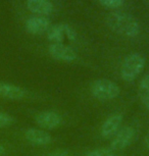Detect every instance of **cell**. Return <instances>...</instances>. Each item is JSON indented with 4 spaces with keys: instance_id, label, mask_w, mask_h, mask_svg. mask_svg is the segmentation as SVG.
Returning a JSON list of instances; mask_svg holds the SVG:
<instances>
[{
    "instance_id": "1",
    "label": "cell",
    "mask_w": 149,
    "mask_h": 156,
    "mask_svg": "<svg viewBox=\"0 0 149 156\" xmlns=\"http://www.w3.org/2000/svg\"><path fill=\"white\" fill-rule=\"evenodd\" d=\"M106 25L121 36L134 38L140 34V25L133 16L122 12H112L106 16Z\"/></svg>"
},
{
    "instance_id": "2",
    "label": "cell",
    "mask_w": 149,
    "mask_h": 156,
    "mask_svg": "<svg viewBox=\"0 0 149 156\" xmlns=\"http://www.w3.org/2000/svg\"><path fill=\"white\" fill-rule=\"evenodd\" d=\"M145 58L140 53H131L122 60L121 76L126 82H132L139 76L145 67Z\"/></svg>"
},
{
    "instance_id": "3",
    "label": "cell",
    "mask_w": 149,
    "mask_h": 156,
    "mask_svg": "<svg viewBox=\"0 0 149 156\" xmlns=\"http://www.w3.org/2000/svg\"><path fill=\"white\" fill-rule=\"evenodd\" d=\"M91 94L99 101H110L121 94L119 85L107 79H98L91 85Z\"/></svg>"
},
{
    "instance_id": "4",
    "label": "cell",
    "mask_w": 149,
    "mask_h": 156,
    "mask_svg": "<svg viewBox=\"0 0 149 156\" xmlns=\"http://www.w3.org/2000/svg\"><path fill=\"white\" fill-rule=\"evenodd\" d=\"M136 137V129L131 126H124L112 137L110 142V149L113 151H121L130 146Z\"/></svg>"
},
{
    "instance_id": "5",
    "label": "cell",
    "mask_w": 149,
    "mask_h": 156,
    "mask_svg": "<svg viewBox=\"0 0 149 156\" xmlns=\"http://www.w3.org/2000/svg\"><path fill=\"white\" fill-rule=\"evenodd\" d=\"M48 53L55 60L63 61V62H72L78 57L75 50L63 43L50 44L48 47Z\"/></svg>"
},
{
    "instance_id": "6",
    "label": "cell",
    "mask_w": 149,
    "mask_h": 156,
    "mask_svg": "<svg viewBox=\"0 0 149 156\" xmlns=\"http://www.w3.org/2000/svg\"><path fill=\"white\" fill-rule=\"evenodd\" d=\"M35 122L41 129H54L61 125L62 119L56 111L43 110L35 116Z\"/></svg>"
},
{
    "instance_id": "7",
    "label": "cell",
    "mask_w": 149,
    "mask_h": 156,
    "mask_svg": "<svg viewBox=\"0 0 149 156\" xmlns=\"http://www.w3.org/2000/svg\"><path fill=\"white\" fill-rule=\"evenodd\" d=\"M124 120V115L119 112H115L104 120L100 129V134L104 139H110L118 133Z\"/></svg>"
},
{
    "instance_id": "8",
    "label": "cell",
    "mask_w": 149,
    "mask_h": 156,
    "mask_svg": "<svg viewBox=\"0 0 149 156\" xmlns=\"http://www.w3.org/2000/svg\"><path fill=\"white\" fill-rule=\"evenodd\" d=\"M51 23L47 17L45 16H33L27 20L25 25L26 31L29 34L32 35H39L43 34L45 32L48 31V29L50 28Z\"/></svg>"
},
{
    "instance_id": "9",
    "label": "cell",
    "mask_w": 149,
    "mask_h": 156,
    "mask_svg": "<svg viewBox=\"0 0 149 156\" xmlns=\"http://www.w3.org/2000/svg\"><path fill=\"white\" fill-rule=\"evenodd\" d=\"M25 138L29 143L37 146H45L52 142L51 135L41 129H28L25 132Z\"/></svg>"
},
{
    "instance_id": "10",
    "label": "cell",
    "mask_w": 149,
    "mask_h": 156,
    "mask_svg": "<svg viewBox=\"0 0 149 156\" xmlns=\"http://www.w3.org/2000/svg\"><path fill=\"white\" fill-rule=\"evenodd\" d=\"M27 93L19 86L13 84L0 82V98L8 100H22L24 99Z\"/></svg>"
},
{
    "instance_id": "11",
    "label": "cell",
    "mask_w": 149,
    "mask_h": 156,
    "mask_svg": "<svg viewBox=\"0 0 149 156\" xmlns=\"http://www.w3.org/2000/svg\"><path fill=\"white\" fill-rule=\"evenodd\" d=\"M27 7L31 12L42 16H48L53 11V5L49 0H28Z\"/></svg>"
},
{
    "instance_id": "12",
    "label": "cell",
    "mask_w": 149,
    "mask_h": 156,
    "mask_svg": "<svg viewBox=\"0 0 149 156\" xmlns=\"http://www.w3.org/2000/svg\"><path fill=\"white\" fill-rule=\"evenodd\" d=\"M138 94L143 105L149 111V75H146L140 82Z\"/></svg>"
},
{
    "instance_id": "13",
    "label": "cell",
    "mask_w": 149,
    "mask_h": 156,
    "mask_svg": "<svg viewBox=\"0 0 149 156\" xmlns=\"http://www.w3.org/2000/svg\"><path fill=\"white\" fill-rule=\"evenodd\" d=\"M47 38L52 43H62L65 39V33H63L62 23L60 25H52L48 29Z\"/></svg>"
},
{
    "instance_id": "14",
    "label": "cell",
    "mask_w": 149,
    "mask_h": 156,
    "mask_svg": "<svg viewBox=\"0 0 149 156\" xmlns=\"http://www.w3.org/2000/svg\"><path fill=\"white\" fill-rule=\"evenodd\" d=\"M86 156H116L115 151L110 148H97L90 150L86 153Z\"/></svg>"
},
{
    "instance_id": "15",
    "label": "cell",
    "mask_w": 149,
    "mask_h": 156,
    "mask_svg": "<svg viewBox=\"0 0 149 156\" xmlns=\"http://www.w3.org/2000/svg\"><path fill=\"white\" fill-rule=\"evenodd\" d=\"M13 122H14V117L12 115H10L9 113L0 111V129L9 126Z\"/></svg>"
},
{
    "instance_id": "16",
    "label": "cell",
    "mask_w": 149,
    "mask_h": 156,
    "mask_svg": "<svg viewBox=\"0 0 149 156\" xmlns=\"http://www.w3.org/2000/svg\"><path fill=\"white\" fill-rule=\"evenodd\" d=\"M99 3L103 5L104 7L115 9V8L121 7L124 4V0H98Z\"/></svg>"
},
{
    "instance_id": "17",
    "label": "cell",
    "mask_w": 149,
    "mask_h": 156,
    "mask_svg": "<svg viewBox=\"0 0 149 156\" xmlns=\"http://www.w3.org/2000/svg\"><path fill=\"white\" fill-rule=\"evenodd\" d=\"M62 29H63V33H65V37L69 38V40H71V41L76 40L77 33H76V31L71 26L66 25V23H62Z\"/></svg>"
},
{
    "instance_id": "18",
    "label": "cell",
    "mask_w": 149,
    "mask_h": 156,
    "mask_svg": "<svg viewBox=\"0 0 149 156\" xmlns=\"http://www.w3.org/2000/svg\"><path fill=\"white\" fill-rule=\"evenodd\" d=\"M47 156H72V154L66 149H55L53 151L49 152Z\"/></svg>"
},
{
    "instance_id": "19",
    "label": "cell",
    "mask_w": 149,
    "mask_h": 156,
    "mask_svg": "<svg viewBox=\"0 0 149 156\" xmlns=\"http://www.w3.org/2000/svg\"><path fill=\"white\" fill-rule=\"evenodd\" d=\"M5 153H6V150H5L4 146L0 144V156H4Z\"/></svg>"
},
{
    "instance_id": "20",
    "label": "cell",
    "mask_w": 149,
    "mask_h": 156,
    "mask_svg": "<svg viewBox=\"0 0 149 156\" xmlns=\"http://www.w3.org/2000/svg\"><path fill=\"white\" fill-rule=\"evenodd\" d=\"M144 142H145V145H146V147H147V148L149 149V133H148L147 135H146Z\"/></svg>"
}]
</instances>
